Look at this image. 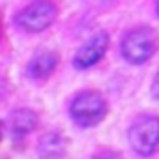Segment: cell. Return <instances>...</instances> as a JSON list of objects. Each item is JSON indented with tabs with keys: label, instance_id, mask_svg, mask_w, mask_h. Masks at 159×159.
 Masks as SVG:
<instances>
[{
	"label": "cell",
	"instance_id": "1",
	"mask_svg": "<svg viewBox=\"0 0 159 159\" xmlns=\"http://www.w3.org/2000/svg\"><path fill=\"white\" fill-rule=\"evenodd\" d=\"M107 112V103L98 92H83L71 103V116L84 127L98 124Z\"/></svg>",
	"mask_w": 159,
	"mask_h": 159
},
{
	"label": "cell",
	"instance_id": "2",
	"mask_svg": "<svg viewBox=\"0 0 159 159\" xmlns=\"http://www.w3.org/2000/svg\"><path fill=\"white\" fill-rule=\"evenodd\" d=\"M129 140L137 153H153L159 144V120L155 116H140L129 129Z\"/></svg>",
	"mask_w": 159,
	"mask_h": 159
},
{
	"label": "cell",
	"instance_id": "3",
	"mask_svg": "<svg viewBox=\"0 0 159 159\" xmlns=\"http://www.w3.org/2000/svg\"><path fill=\"white\" fill-rule=\"evenodd\" d=\"M153 51H155V34L150 28L131 30L122 41V52L133 64L148 60L153 54Z\"/></svg>",
	"mask_w": 159,
	"mask_h": 159
},
{
	"label": "cell",
	"instance_id": "4",
	"mask_svg": "<svg viewBox=\"0 0 159 159\" xmlns=\"http://www.w3.org/2000/svg\"><path fill=\"white\" fill-rule=\"evenodd\" d=\"M56 15V8L49 2V0H36L34 4L25 8L17 15V23L30 32H39L47 28Z\"/></svg>",
	"mask_w": 159,
	"mask_h": 159
},
{
	"label": "cell",
	"instance_id": "5",
	"mask_svg": "<svg viewBox=\"0 0 159 159\" xmlns=\"http://www.w3.org/2000/svg\"><path fill=\"white\" fill-rule=\"evenodd\" d=\"M109 45V38L107 34H98L94 36L88 43H84L81 49H79V52L75 54V66L77 67H90L94 66L103 54H105V49Z\"/></svg>",
	"mask_w": 159,
	"mask_h": 159
},
{
	"label": "cell",
	"instance_id": "6",
	"mask_svg": "<svg viewBox=\"0 0 159 159\" xmlns=\"http://www.w3.org/2000/svg\"><path fill=\"white\" fill-rule=\"evenodd\" d=\"M36 122H38V118L32 111L21 109V111L11 112L4 125H6V131L11 135L13 140H21L26 133H30L36 127Z\"/></svg>",
	"mask_w": 159,
	"mask_h": 159
},
{
	"label": "cell",
	"instance_id": "7",
	"mask_svg": "<svg viewBox=\"0 0 159 159\" xmlns=\"http://www.w3.org/2000/svg\"><path fill=\"white\" fill-rule=\"evenodd\" d=\"M38 153H39V157H47V159L64 155L66 153V140H64V137H60L58 133L43 135L39 139V144H38Z\"/></svg>",
	"mask_w": 159,
	"mask_h": 159
},
{
	"label": "cell",
	"instance_id": "8",
	"mask_svg": "<svg viewBox=\"0 0 159 159\" xmlns=\"http://www.w3.org/2000/svg\"><path fill=\"white\" fill-rule=\"evenodd\" d=\"M58 64V56L54 52H41L39 56H36L30 64V75L34 79H45L49 77L54 67Z\"/></svg>",
	"mask_w": 159,
	"mask_h": 159
},
{
	"label": "cell",
	"instance_id": "9",
	"mask_svg": "<svg viewBox=\"0 0 159 159\" xmlns=\"http://www.w3.org/2000/svg\"><path fill=\"white\" fill-rule=\"evenodd\" d=\"M92 159H120V155L112 150H103V152H98Z\"/></svg>",
	"mask_w": 159,
	"mask_h": 159
},
{
	"label": "cell",
	"instance_id": "10",
	"mask_svg": "<svg viewBox=\"0 0 159 159\" xmlns=\"http://www.w3.org/2000/svg\"><path fill=\"white\" fill-rule=\"evenodd\" d=\"M152 94L159 99V73H157V77L153 79V84H152Z\"/></svg>",
	"mask_w": 159,
	"mask_h": 159
},
{
	"label": "cell",
	"instance_id": "11",
	"mask_svg": "<svg viewBox=\"0 0 159 159\" xmlns=\"http://www.w3.org/2000/svg\"><path fill=\"white\" fill-rule=\"evenodd\" d=\"M96 4H107V2H111V0H94Z\"/></svg>",
	"mask_w": 159,
	"mask_h": 159
},
{
	"label": "cell",
	"instance_id": "12",
	"mask_svg": "<svg viewBox=\"0 0 159 159\" xmlns=\"http://www.w3.org/2000/svg\"><path fill=\"white\" fill-rule=\"evenodd\" d=\"M157 11H159V0H157Z\"/></svg>",
	"mask_w": 159,
	"mask_h": 159
}]
</instances>
